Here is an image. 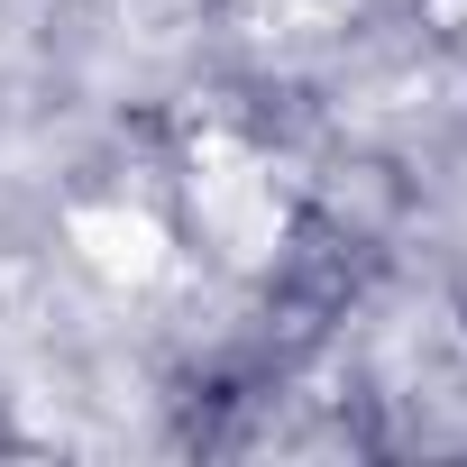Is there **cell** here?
Masks as SVG:
<instances>
[{"label":"cell","instance_id":"cell-1","mask_svg":"<svg viewBox=\"0 0 467 467\" xmlns=\"http://www.w3.org/2000/svg\"><path fill=\"white\" fill-rule=\"evenodd\" d=\"M358 285H367V248L348 239V229H330V220H303V229H294V248L275 257L266 321H275L285 339H321V330L358 303Z\"/></svg>","mask_w":467,"mask_h":467}]
</instances>
